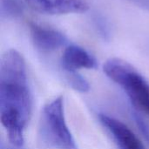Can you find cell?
Segmentation results:
<instances>
[{
    "label": "cell",
    "mask_w": 149,
    "mask_h": 149,
    "mask_svg": "<svg viewBox=\"0 0 149 149\" xmlns=\"http://www.w3.org/2000/svg\"><path fill=\"white\" fill-rule=\"evenodd\" d=\"M31 114L26 66L16 50L7 51L0 64V116L10 145L24 146V130Z\"/></svg>",
    "instance_id": "1"
},
{
    "label": "cell",
    "mask_w": 149,
    "mask_h": 149,
    "mask_svg": "<svg viewBox=\"0 0 149 149\" xmlns=\"http://www.w3.org/2000/svg\"><path fill=\"white\" fill-rule=\"evenodd\" d=\"M106 75L120 86L136 109L149 116L148 81L128 62L117 58L106 61Z\"/></svg>",
    "instance_id": "2"
},
{
    "label": "cell",
    "mask_w": 149,
    "mask_h": 149,
    "mask_svg": "<svg viewBox=\"0 0 149 149\" xmlns=\"http://www.w3.org/2000/svg\"><path fill=\"white\" fill-rule=\"evenodd\" d=\"M39 137L42 143L51 148L77 149L65 121L62 96L44 106L39 120Z\"/></svg>",
    "instance_id": "3"
},
{
    "label": "cell",
    "mask_w": 149,
    "mask_h": 149,
    "mask_svg": "<svg viewBox=\"0 0 149 149\" xmlns=\"http://www.w3.org/2000/svg\"><path fill=\"white\" fill-rule=\"evenodd\" d=\"M99 119L111 134L120 149H145L138 137L121 121L105 113H100Z\"/></svg>",
    "instance_id": "4"
},
{
    "label": "cell",
    "mask_w": 149,
    "mask_h": 149,
    "mask_svg": "<svg viewBox=\"0 0 149 149\" xmlns=\"http://www.w3.org/2000/svg\"><path fill=\"white\" fill-rule=\"evenodd\" d=\"M30 30L34 45L43 52H53L65 45L67 41L66 37L62 32L36 23L30 24Z\"/></svg>",
    "instance_id": "5"
},
{
    "label": "cell",
    "mask_w": 149,
    "mask_h": 149,
    "mask_svg": "<svg viewBox=\"0 0 149 149\" xmlns=\"http://www.w3.org/2000/svg\"><path fill=\"white\" fill-rule=\"evenodd\" d=\"M36 10L50 15L80 13L88 10L86 0H27Z\"/></svg>",
    "instance_id": "6"
},
{
    "label": "cell",
    "mask_w": 149,
    "mask_h": 149,
    "mask_svg": "<svg viewBox=\"0 0 149 149\" xmlns=\"http://www.w3.org/2000/svg\"><path fill=\"white\" fill-rule=\"evenodd\" d=\"M61 66L64 72H77L79 69H95L97 60L86 50L78 45L67 46L61 58Z\"/></svg>",
    "instance_id": "7"
},
{
    "label": "cell",
    "mask_w": 149,
    "mask_h": 149,
    "mask_svg": "<svg viewBox=\"0 0 149 149\" xmlns=\"http://www.w3.org/2000/svg\"><path fill=\"white\" fill-rule=\"evenodd\" d=\"M24 7L20 0H0L1 19H13L20 17Z\"/></svg>",
    "instance_id": "8"
},
{
    "label": "cell",
    "mask_w": 149,
    "mask_h": 149,
    "mask_svg": "<svg viewBox=\"0 0 149 149\" xmlns=\"http://www.w3.org/2000/svg\"><path fill=\"white\" fill-rule=\"evenodd\" d=\"M65 79L72 88L80 93H87L90 86L86 79L77 72H65Z\"/></svg>",
    "instance_id": "9"
},
{
    "label": "cell",
    "mask_w": 149,
    "mask_h": 149,
    "mask_svg": "<svg viewBox=\"0 0 149 149\" xmlns=\"http://www.w3.org/2000/svg\"><path fill=\"white\" fill-rule=\"evenodd\" d=\"M93 21L94 26H95L97 31L99 32L100 36L103 39L108 40L111 36V31H110L109 24H108L107 21L106 20V18L102 15L96 13L93 17Z\"/></svg>",
    "instance_id": "10"
},
{
    "label": "cell",
    "mask_w": 149,
    "mask_h": 149,
    "mask_svg": "<svg viewBox=\"0 0 149 149\" xmlns=\"http://www.w3.org/2000/svg\"><path fill=\"white\" fill-rule=\"evenodd\" d=\"M134 119H135L138 127L141 131V133L144 135V137L146 138V140L149 142V126L146 123L144 119L142 117H141L138 113H134Z\"/></svg>",
    "instance_id": "11"
},
{
    "label": "cell",
    "mask_w": 149,
    "mask_h": 149,
    "mask_svg": "<svg viewBox=\"0 0 149 149\" xmlns=\"http://www.w3.org/2000/svg\"><path fill=\"white\" fill-rule=\"evenodd\" d=\"M137 6L149 11V0H129Z\"/></svg>",
    "instance_id": "12"
},
{
    "label": "cell",
    "mask_w": 149,
    "mask_h": 149,
    "mask_svg": "<svg viewBox=\"0 0 149 149\" xmlns=\"http://www.w3.org/2000/svg\"><path fill=\"white\" fill-rule=\"evenodd\" d=\"M6 149H24V148H23V147H22V148H17V147H14V146L10 145V147L6 148Z\"/></svg>",
    "instance_id": "13"
}]
</instances>
